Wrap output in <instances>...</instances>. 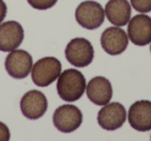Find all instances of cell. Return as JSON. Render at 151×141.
Returning a JSON list of instances; mask_svg holds the SVG:
<instances>
[{"label": "cell", "instance_id": "obj_11", "mask_svg": "<svg viewBox=\"0 0 151 141\" xmlns=\"http://www.w3.org/2000/svg\"><path fill=\"white\" fill-rule=\"evenodd\" d=\"M128 38L137 46H146L151 43V18L147 15H137L129 20Z\"/></svg>", "mask_w": 151, "mask_h": 141}, {"label": "cell", "instance_id": "obj_16", "mask_svg": "<svg viewBox=\"0 0 151 141\" xmlns=\"http://www.w3.org/2000/svg\"><path fill=\"white\" fill-rule=\"evenodd\" d=\"M132 7L139 13H149L151 12V0H130Z\"/></svg>", "mask_w": 151, "mask_h": 141}, {"label": "cell", "instance_id": "obj_5", "mask_svg": "<svg viewBox=\"0 0 151 141\" xmlns=\"http://www.w3.org/2000/svg\"><path fill=\"white\" fill-rule=\"evenodd\" d=\"M82 121V112L75 105H62L57 108L53 114V124L55 128L62 133L73 132L80 128Z\"/></svg>", "mask_w": 151, "mask_h": 141}, {"label": "cell", "instance_id": "obj_1", "mask_svg": "<svg viewBox=\"0 0 151 141\" xmlns=\"http://www.w3.org/2000/svg\"><path fill=\"white\" fill-rule=\"evenodd\" d=\"M86 89V79L84 75L75 69H65L57 81L58 95L65 102H76L81 99Z\"/></svg>", "mask_w": 151, "mask_h": 141}, {"label": "cell", "instance_id": "obj_4", "mask_svg": "<svg viewBox=\"0 0 151 141\" xmlns=\"http://www.w3.org/2000/svg\"><path fill=\"white\" fill-rule=\"evenodd\" d=\"M76 20L85 29H97L105 21V9L95 1H84L76 9Z\"/></svg>", "mask_w": 151, "mask_h": 141}, {"label": "cell", "instance_id": "obj_2", "mask_svg": "<svg viewBox=\"0 0 151 141\" xmlns=\"http://www.w3.org/2000/svg\"><path fill=\"white\" fill-rule=\"evenodd\" d=\"M61 62L55 57H44L34 63L31 69V78L36 86L51 85L61 74Z\"/></svg>", "mask_w": 151, "mask_h": 141}, {"label": "cell", "instance_id": "obj_9", "mask_svg": "<svg viewBox=\"0 0 151 141\" xmlns=\"http://www.w3.org/2000/svg\"><path fill=\"white\" fill-rule=\"evenodd\" d=\"M24 29L16 21H6L0 24V51L11 52L22 44Z\"/></svg>", "mask_w": 151, "mask_h": 141}, {"label": "cell", "instance_id": "obj_3", "mask_svg": "<svg viewBox=\"0 0 151 141\" xmlns=\"http://www.w3.org/2000/svg\"><path fill=\"white\" fill-rule=\"evenodd\" d=\"M65 57L73 67H85L92 62L94 50L88 40L84 38H73L65 48Z\"/></svg>", "mask_w": 151, "mask_h": 141}, {"label": "cell", "instance_id": "obj_17", "mask_svg": "<svg viewBox=\"0 0 151 141\" xmlns=\"http://www.w3.org/2000/svg\"><path fill=\"white\" fill-rule=\"evenodd\" d=\"M11 139V133L7 126L0 121V141H9Z\"/></svg>", "mask_w": 151, "mask_h": 141}, {"label": "cell", "instance_id": "obj_7", "mask_svg": "<svg viewBox=\"0 0 151 141\" xmlns=\"http://www.w3.org/2000/svg\"><path fill=\"white\" fill-rule=\"evenodd\" d=\"M126 120V110L120 103H108L97 114V122L107 131H115L121 128Z\"/></svg>", "mask_w": 151, "mask_h": 141}, {"label": "cell", "instance_id": "obj_13", "mask_svg": "<svg viewBox=\"0 0 151 141\" xmlns=\"http://www.w3.org/2000/svg\"><path fill=\"white\" fill-rule=\"evenodd\" d=\"M86 93L88 99L95 105H107L113 97L111 82L105 77H95L89 81L86 86Z\"/></svg>", "mask_w": 151, "mask_h": 141}, {"label": "cell", "instance_id": "obj_19", "mask_svg": "<svg viewBox=\"0 0 151 141\" xmlns=\"http://www.w3.org/2000/svg\"><path fill=\"white\" fill-rule=\"evenodd\" d=\"M150 52H151V45H150Z\"/></svg>", "mask_w": 151, "mask_h": 141}, {"label": "cell", "instance_id": "obj_15", "mask_svg": "<svg viewBox=\"0 0 151 141\" xmlns=\"http://www.w3.org/2000/svg\"><path fill=\"white\" fill-rule=\"evenodd\" d=\"M27 1L33 9L45 11L54 7L58 0H27Z\"/></svg>", "mask_w": 151, "mask_h": 141}, {"label": "cell", "instance_id": "obj_18", "mask_svg": "<svg viewBox=\"0 0 151 141\" xmlns=\"http://www.w3.org/2000/svg\"><path fill=\"white\" fill-rule=\"evenodd\" d=\"M7 13V7L4 3L3 0H0V23L4 20L5 16H6Z\"/></svg>", "mask_w": 151, "mask_h": 141}, {"label": "cell", "instance_id": "obj_20", "mask_svg": "<svg viewBox=\"0 0 151 141\" xmlns=\"http://www.w3.org/2000/svg\"><path fill=\"white\" fill-rule=\"evenodd\" d=\"M150 139H151V137H150Z\"/></svg>", "mask_w": 151, "mask_h": 141}, {"label": "cell", "instance_id": "obj_6", "mask_svg": "<svg viewBox=\"0 0 151 141\" xmlns=\"http://www.w3.org/2000/svg\"><path fill=\"white\" fill-rule=\"evenodd\" d=\"M32 69V56L24 50L11 51L5 58V69L15 79H24Z\"/></svg>", "mask_w": 151, "mask_h": 141}, {"label": "cell", "instance_id": "obj_14", "mask_svg": "<svg viewBox=\"0 0 151 141\" xmlns=\"http://www.w3.org/2000/svg\"><path fill=\"white\" fill-rule=\"evenodd\" d=\"M105 14L112 24L122 27L130 20L132 7L127 0H110L106 4Z\"/></svg>", "mask_w": 151, "mask_h": 141}, {"label": "cell", "instance_id": "obj_10", "mask_svg": "<svg viewBox=\"0 0 151 141\" xmlns=\"http://www.w3.org/2000/svg\"><path fill=\"white\" fill-rule=\"evenodd\" d=\"M101 48L110 55H119L126 50L128 45V36L122 28L109 27L101 33Z\"/></svg>", "mask_w": 151, "mask_h": 141}, {"label": "cell", "instance_id": "obj_8", "mask_svg": "<svg viewBox=\"0 0 151 141\" xmlns=\"http://www.w3.org/2000/svg\"><path fill=\"white\" fill-rule=\"evenodd\" d=\"M21 111L28 119H38L48 109V100L40 90H30L23 95L20 102Z\"/></svg>", "mask_w": 151, "mask_h": 141}, {"label": "cell", "instance_id": "obj_12", "mask_svg": "<svg viewBox=\"0 0 151 141\" xmlns=\"http://www.w3.org/2000/svg\"><path fill=\"white\" fill-rule=\"evenodd\" d=\"M128 122L132 129L140 132L151 130V102L138 101L128 110Z\"/></svg>", "mask_w": 151, "mask_h": 141}]
</instances>
